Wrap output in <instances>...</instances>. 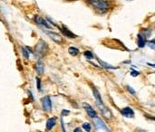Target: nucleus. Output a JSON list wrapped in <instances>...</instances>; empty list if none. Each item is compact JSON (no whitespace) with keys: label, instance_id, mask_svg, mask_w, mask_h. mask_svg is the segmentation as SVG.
<instances>
[{"label":"nucleus","instance_id":"1","mask_svg":"<svg viewBox=\"0 0 155 132\" xmlns=\"http://www.w3.org/2000/svg\"><path fill=\"white\" fill-rule=\"evenodd\" d=\"M46 52H47V43L45 41L40 40L35 47V55L40 58V57L44 56L46 53Z\"/></svg>","mask_w":155,"mask_h":132},{"label":"nucleus","instance_id":"2","mask_svg":"<svg viewBox=\"0 0 155 132\" xmlns=\"http://www.w3.org/2000/svg\"><path fill=\"white\" fill-rule=\"evenodd\" d=\"M90 4L97 10L106 11L110 8V3L108 0H95L90 2Z\"/></svg>","mask_w":155,"mask_h":132},{"label":"nucleus","instance_id":"3","mask_svg":"<svg viewBox=\"0 0 155 132\" xmlns=\"http://www.w3.org/2000/svg\"><path fill=\"white\" fill-rule=\"evenodd\" d=\"M45 34L48 35V37L53 40L54 42L57 43H63V37L57 34V33H54V32H51V31H45Z\"/></svg>","mask_w":155,"mask_h":132},{"label":"nucleus","instance_id":"4","mask_svg":"<svg viewBox=\"0 0 155 132\" xmlns=\"http://www.w3.org/2000/svg\"><path fill=\"white\" fill-rule=\"evenodd\" d=\"M34 20H35V22L38 25L44 26V27H45V28H47V29H50V28H51V25L49 24L48 21L45 20V18H43V17L40 16V15H35V18H34Z\"/></svg>","mask_w":155,"mask_h":132},{"label":"nucleus","instance_id":"5","mask_svg":"<svg viewBox=\"0 0 155 132\" xmlns=\"http://www.w3.org/2000/svg\"><path fill=\"white\" fill-rule=\"evenodd\" d=\"M42 106L45 111H52V101L51 99L48 96H45L42 100Z\"/></svg>","mask_w":155,"mask_h":132},{"label":"nucleus","instance_id":"6","mask_svg":"<svg viewBox=\"0 0 155 132\" xmlns=\"http://www.w3.org/2000/svg\"><path fill=\"white\" fill-rule=\"evenodd\" d=\"M97 106H98V108H99V110L101 111V112L103 113V115L106 118V119H108V120H110V119H112V112L108 110V108H106L103 103H99V104H97Z\"/></svg>","mask_w":155,"mask_h":132},{"label":"nucleus","instance_id":"7","mask_svg":"<svg viewBox=\"0 0 155 132\" xmlns=\"http://www.w3.org/2000/svg\"><path fill=\"white\" fill-rule=\"evenodd\" d=\"M84 110L86 111V112H87V114L89 115V117H91V118H95V117L97 116L95 111H94L89 104L84 103Z\"/></svg>","mask_w":155,"mask_h":132},{"label":"nucleus","instance_id":"8","mask_svg":"<svg viewBox=\"0 0 155 132\" xmlns=\"http://www.w3.org/2000/svg\"><path fill=\"white\" fill-rule=\"evenodd\" d=\"M94 124H95V127H96V129L97 130H99V129H103V130H105L106 131H109V130H108V128L104 125V123L102 121V120L101 119H99V118H94Z\"/></svg>","mask_w":155,"mask_h":132},{"label":"nucleus","instance_id":"9","mask_svg":"<svg viewBox=\"0 0 155 132\" xmlns=\"http://www.w3.org/2000/svg\"><path fill=\"white\" fill-rule=\"evenodd\" d=\"M61 32L66 37H69V38H76V35L73 32H71L68 28H66L65 26H62L61 27Z\"/></svg>","mask_w":155,"mask_h":132},{"label":"nucleus","instance_id":"10","mask_svg":"<svg viewBox=\"0 0 155 132\" xmlns=\"http://www.w3.org/2000/svg\"><path fill=\"white\" fill-rule=\"evenodd\" d=\"M35 71H36V72L38 74H43L44 72H45V64H44V63L41 62V61H38L35 65Z\"/></svg>","mask_w":155,"mask_h":132},{"label":"nucleus","instance_id":"11","mask_svg":"<svg viewBox=\"0 0 155 132\" xmlns=\"http://www.w3.org/2000/svg\"><path fill=\"white\" fill-rule=\"evenodd\" d=\"M122 114L124 116V117H127V118H133L134 115V111L130 108V107H125L122 110Z\"/></svg>","mask_w":155,"mask_h":132},{"label":"nucleus","instance_id":"12","mask_svg":"<svg viewBox=\"0 0 155 132\" xmlns=\"http://www.w3.org/2000/svg\"><path fill=\"white\" fill-rule=\"evenodd\" d=\"M137 44L138 47L140 48H143L146 44V40L144 38V36L143 34H138V40H137Z\"/></svg>","mask_w":155,"mask_h":132},{"label":"nucleus","instance_id":"13","mask_svg":"<svg viewBox=\"0 0 155 132\" xmlns=\"http://www.w3.org/2000/svg\"><path fill=\"white\" fill-rule=\"evenodd\" d=\"M93 92H94V98H95V100H96V104L103 103V101H102V98H101V96H100L99 92H98L95 88H93Z\"/></svg>","mask_w":155,"mask_h":132},{"label":"nucleus","instance_id":"14","mask_svg":"<svg viewBox=\"0 0 155 132\" xmlns=\"http://www.w3.org/2000/svg\"><path fill=\"white\" fill-rule=\"evenodd\" d=\"M55 125V119L54 118H50L47 122H46V130H52V128Z\"/></svg>","mask_w":155,"mask_h":132},{"label":"nucleus","instance_id":"15","mask_svg":"<svg viewBox=\"0 0 155 132\" xmlns=\"http://www.w3.org/2000/svg\"><path fill=\"white\" fill-rule=\"evenodd\" d=\"M97 60H98V62L101 63V65H102L103 67L106 68V69H115V68H116V67H114L113 65H111V64H109V63H104V61H102V60L99 59V58H97Z\"/></svg>","mask_w":155,"mask_h":132},{"label":"nucleus","instance_id":"16","mask_svg":"<svg viewBox=\"0 0 155 132\" xmlns=\"http://www.w3.org/2000/svg\"><path fill=\"white\" fill-rule=\"evenodd\" d=\"M68 52H69V53L71 55H74H74H77L79 53V50L77 48H75V47H69Z\"/></svg>","mask_w":155,"mask_h":132},{"label":"nucleus","instance_id":"17","mask_svg":"<svg viewBox=\"0 0 155 132\" xmlns=\"http://www.w3.org/2000/svg\"><path fill=\"white\" fill-rule=\"evenodd\" d=\"M22 53H23V55L26 58V59H29V54H30V51L27 50V48H25V47H22Z\"/></svg>","mask_w":155,"mask_h":132},{"label":"nucleus","instance_id":"18","mask_svg":"<svg viewBox=\"0 0 155 132\" xmlns=\"http://www.w3.org/2000/svg\"><path fill=\"white\" fill-rule=\"evenodd\" d=\"M84 54V56H85L87 59H89V60H91V59L94 58V54H93V53L90 52V51H85Z\"/></svg>","mask_w":155,"mask_h":132},{"label":"nucleus","instance_id":"19","mask_svg":"<svg viewBox=\"0 0 155 132\" xmlns=\"http://www.w3.org/2000/svg\"><path fill=\"white\" fill-rule=\"evenodd\" d=\"M83 128L87 132H89L91 130V125H90V123H84L83 124Z\"/></svg>","mask_w":155,"mask_h":132},{"label":"nucleus","instance_id":"20","mask_svg":"<svg viewBox=\"0 0 155 132\" xmlns=\"http://www.w3.org/2000/svg\"><path fill=\"white\" fill-rule=\"evenodd\" d=\"M148 45H149V46H150V47H151V48H152V49L153 50V49L155 48L154 41L153 40V41H151V42H148Z\"/></svg>","mask_w":155,"mask_h":132},{"label":"nucleus","instance_id":"21","mask_svg":"<svg viewBox=\"0 0 155 132\" xmlns=\"http://www.w3.org/2000/svg\"><path fill=\"white\" fill-rule=\"evenodd\" d=\"M126 88H127V90H128L132 94H135V91H134V89H132V87H131V86H126Z\"/></svg>","mask_w":155,"mask_h":132},{"label":"nucleus","instance_id":"22","mask_svg":"<svg viewBox=\"0 0 155 132\" xmlns=\"http://www.w3.org/2000/svg\"><path fill=\"white\" fill-rule=\"evenodd\" d=\"M36 82H37V89L40 91L41 90V81H40V79H36Z\"/></svg>","mask_w":155,"mask_h":132},{"label":"nucleus","instance_id":"23","mask_svg":"<svg viewBox=\"0 0 155 132\" xmlns=\"http://www.w3.org/2000/svg\"><path fill=\"white\" fill-rule=\"evenodd\" d=\"M139 74H140V73H139L137 71H133V72H131V75H132V76H134V77H135V76H138Z\"/></svg>","mask_w":155,"mask_h":132},{"label":"nucleus","instance_id":"24","mask_svg":"<svg viewBox=\"0 0 155 132\" xmlns=\"http://www.w3.org/2000/svg\"><path fill=\"white\" fill-rule=\"evenodd\" d=\"M74 132H83V131H82V130H81V129H79V128H76V129L74 130Z\"/></svg>","mask_w":155,"mask_h":132},{"label":"nucleus","instance_id":"25","mask_svg":"<svg viewBox=\"0 0 155 132\" xmlns=\"http://www.w3.org/2000/svg\"><path fill=\"white\" fill-rule=\"evenodd\" d=\"M88 1H89V3H90V2H92V1H95V0H88Z\"/></svg>","mask_w":155,"mask_h":132}]
</instances>
